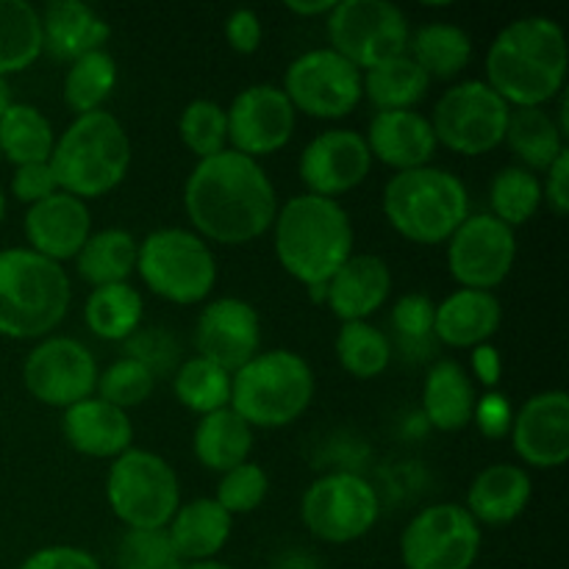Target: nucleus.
Instances as JSON below:
<instances>
[{
  "label": "nucleus",
  "mask_w": 569,
  "mask_h": 569,
  "mask_svg": "<svg viewBox=\"0 0 569 569\" xmlns=\"http://www.w3.org/2000/svg\"><path fill=\"white\" fill-rule=\"evenodd\" d=\"M183 211L206 242L248 244L272 228L278 194L259 161L226 148L192 167L183 183Z\"/></svg>",
  "instance_id": "1"
},
{
  "label": "nucleus",
  "mask_w": 569,
  "mask_h": 569,
  "mask_svg": "<svg viewBox=\"0 0 569 569\" xmlns=\"http://www.w3.org/2000/svg\"><path fill=\"white\" fill-rule=\"evenodd\" d=\"M565 28L542 14L511 20L487 50V83L511 106H545L565 92Z\"/></svg>",
  "instance_id": "2"
},
{
  "label": "nucleus",
  "mask_w": 569,
  "mask_h": 569,
  "mask_svg": "<svg viewBox=\"0 0 569 569\" xmlns=\"http://www.w3.org/2000/svg\"><path fill=\"white\" fill-rule=\"evenodd\" d=\"M276 256L303 287L328 283L353 256V222L339 200L295 194L278 209Z\"/></svg>",
  "instance_id": "3"
},
{
  "label": "nucleus",
  "mask_w": 569,
  "mask_h": 569,
  "mask_svg": "<svg viewBox=\"0 0 569 569\" xmlns=\"http://www.w3.org/2000/svg\"><path fill=\"white\" fill-rule=\"evenodd\" d=\"M48 164L59 192L87 203L114 192L126 181L131 167V139L111 111H89L76 117L64 133L56 137Z\"/></svg>",
  "instance_id": "4"
},
{
  "label": "nucleus",
  "mask_w": 569,
  "mask_h": 569,
  "mask_svg": "<svg viewBox=\"0 0 569 569\" xmlns=\"http://www.w3.org/2000/svg\"><path fill=\"white\" fill-rule=\"evenodd\" d=\"M72 303L70 276L31 248L0 250V337L44 339Z\"/></svg>",
  "instance_id": "5"
},
{
  "label": "nucleus",
  "mask_w": 569,
  "mask_h": 569,
  "mask_svg": "<svg viewBox=\"0 0 569 569\" xmlns=\"http://www.w3.org/2000/svg\"><path fill=\"white\" fill-rule=\"evenodd\" d=\"M383 217L415 244H442L470 217L465 181L442 167H417L395 172L383 187Z\"/></svg>",
  "instance_id": "6"
},
{
  "label": "nucleus",
  "mask_w": 569,
  "mask_h": 569,
  "mask_svg": "<svg viewBox=\"0 0 569 569\" xmlns=\"http://www.w3.org/2000/svg\"><path fill=\"white\" fill-rule=\"evenodd\" d=\"M315 400V372L295 350L256 353L231 376V409L250 428H287Z\"/></svg>",
  "instance_id": "7"
},
{
  "label": "nucleus",
  "mask_w": 569,
  "mask_h": 569,
  "mask_svg": "<svg viewBox=\"0 0 569 569\" xmlns=\"http://www.w3.org/2000/svg\"><path fill=\"white\" fill-rule=\"evenodd\" d=\"M106 500L128 531H164L181 506V483L170 461L131 448L111 461Z\"/></svg>",
  "instance_id": "8"
},
{
  "label": "nucleus",
  "mask_w": 569,
  "mask_h": 569,
  "mask_svg": "<svg viewBox=\"0 0 569 569\" xmlns=\"http://www.w3.org/2000/svg\"><path fill=\"white\" fill-rule=\"evenodd\" d=\"M137 272L153 295L192 306L214 289L217 259L209 242L189 228H159L139 242Z\"/></svg>",
  "instance_id": "9"
},
{
  "label": "nucleus",
  "mask_w": 569,
  "mask_h": 569,
  "mask_svg": "<svg viewBox=\"0 0 569 569\" xmlns=\"http://www.w3.org/2000/svg\"><path fill=\"white\" fill-rule=\"evenodd\" d=\"M328 42L356 70L392 61L409 50L411 26L400 6L389 0H342L326 17Z\"/></svg>",
  "instance_id": "10"
},
{
  "label": "nucleus",
  "mask_w": 569,
  "mask_h": 569,
  "mask_svg": "<svg viewBox=\"0 0 569 569\" xmlns=\"http://www.w3.org/2000/svg\"><path fill=\"white\" fill-rule=\"evenodd\" d=\"M381 517V500L372 483L353 470L326 472L309 483L300 500L306 531L328 545H350L367 537Z\"/></svg>",
  "instance_id": "11"
},
{
  "label": "nucleus",
  "mask_w": 569,
  "mask_h": 569,
  "mask_svg": "<svg viewBox=\"0 0 569 569\" xmlns=\"http://www.w3.org/2000/svg\"><path fill=\"white\" fill-rule=\"evenodd\" d=\"M511 106L487 81H461L445 89L428 117L437 144L461 156H483L506 139Z\"/></svg>",
  "instance_id": "12"
},
{
  "label": "nucleus",
  "mask_w": 569,
  "mask_h": 569,
  "mask_svg": "<svg viewBox=\"0 0 569 569\" xmlns=\"http://www.w3.org/2000/svg\"><path fill=\"white\" fill-rule=\"evenodd\" d=\"M481 526L459 503L422 509L400 533L406 569H472L481 556Z\"/></svg>",
  "instance_id": "13"
},
{
  "label": "nucleus",
  "mask_w": 569,
  "mask_h": 569,
  "mask_svg": "<svg viewBox=\"0 0 569 569\" xmlns=\"http://www.w3.org/2000/svg\"><path fill=\"white\" fill-rule=\"evenodd\" d=\"M283 94L295 111L317 120H342L365 98L361 70L331 48L306 50L287 67Z\"/></svg>",
  "instance_id": "14"
},
{
  "label": "nucleus",
  "mask_w": 569,
  "mask_h": 569,
  "mask_svg": "<svg viewBox=\"0 0 569 569\" xmlns=\"http://www.w3.org/2000/svg\"><path fill=\"white\" fill-rule=\"evenodd\" d=\"M98 376L100 370L92 350L72 337L39 339L22 365V383L28 395L50 409H70L92 398Z\"/></svg>",
  "instance_id": "15"
},
{
  "label": "nucleus",
  "mask_w": 569,
  "mask_h": 569,
  "mask_svg": "<svg viewBox=\"0 0 569 569\" xmlns=\"http://www.w3.org/2000/svg\"><path fill=\"white\" fill-rule=\"evenodd\" d=\"M517 261V233L492 214H470L448 239V270L461 289L492 292Z\"/></svg>",
  "instance_id": "16"
},
{
  "label": "nucleus",
  "mask_w": 569,
  "mask_h": 569,
  "mask_svg": "<svg viewBox=\"0 0 569 569\" xmlns=\"http://www.w3.org/2000/svg\"><path fill=\"white\" fill-rule=\"evenodd\" d=\"M226 117L231 150L256 161L287 148L298 122V111L276 83L244 87L226 109Z\"/></svg>",
  "instance_id": "17"
},
{
  "label": "nucleus",
  "mask_w": 569,
  "mask_h": 569,
  "mask_svg": "<svg viewBox=\"0 0 569 569\" xmlns=\"http://www.w3.org/2000/svg\"><path fill=\"white\" fill-rule=\"evenodd\" d=\"M298 170L309 194L337 200L339 194L353 192L372 170L365 133L350 131V128H331L326 133H317L303 148Z\"/></svg>",
  "instance_id": "18"
},
{
  "label": "nucleus",
  "mask_w": 569,
  "mask_h": 569,
  "mask_svg": "<svg viewBox=\"0 0 569 569\" xmlns=\"http://www.w3.org/2000/svg\"><path fill=\"white\" fill-rule=\"evenodd\" d=\"M259 311L242 298L211 300L194 322V350L200 359L222 367L231 376L259 353Z\"/></svg>",
  "instance_id": "19"
},
{
  "label": "nucleus",
  "mask_w": 569,
  "mask_h": 569,
  "mask_svg": "<svg viewBox=\"0 0 569 569\" xmlns=\"http://www.w3.org/2000/svg\"><path fill=\"white\" fill-rule=\"evenodd\" d=\"M515 453L533 470H556L569 459V395L548 389L526 400L511 422Z\"/></svg>",
  "instance_id": "20"
},
{
  "label": "nucleus",
  "mask_w": 569,
  "mask_h": 569,
  "mask_svg": "<svg viewBox=\"0 0 569 569\" xmlns=\"http://www.w3.org/2000/svg\"><path fill=\"white\" fill-rule=\"evenodd\" d=\"M26 239L33 253L44 259L70 261L92 233V214L81 198H72L67 192H53L50 198L28 206L26 211Z\"/></svg>",
  "instance_id": "21"
},
{
  "label": "nucleus",
  "mask_w": 569,
  "mask_h": 569,
  "mask_svg": "<svg viewBox=\"0 0 569 569\" xmlns=\"http://www.w3.org/2000/svg\"><path fill=\"white\" fill-rule=\"evenodd\" d=\"M372 159L392 167L395 172L431 164L437 153V137L428 117L420 111H376L365 137Z\"/></svg>",
  "instance_id": "22"
},
{
  "label": "nucleus",
  "mask_w": 569,
  "mask_h": 569,
  "mask_svg": "<svg viewBox=\"0 0 569 569\" xmlns=\"http://www.w3.org/2000/svg\"><path fill=\"white\" fill-rule=\"evenodd\" d=\"M392 295V270L376 253L350 256L326 283V303L342 322H361L376 315Z\"/></svg>",
  "instance_id": "23"
},
{
  "label": "nucleus",
  "mask_w": 569,
  "mask_h": 569,
  "mask_svg": "<svg viewBox=\"0 0 569 569\" xmlns=\"http://www.w3.org/2000/svg\"><path fill=\"white\" fill-rule=\"evenodd\" d=\"M61 431L67 445L87 459H111L131 450L133 426L128 411L109 406L100 398H87L64 409Z\"/></svg>",
  "instance_id": "24"
},
{
  "label": "nucleus",
  "mask_w": 569,
  "mask_h": 569,
  "mask_svg": "<svg viewBox=\"0 0 569 569\" xmlns=\"http://www.w3.org/2000/svg\"><path fill=\"white\" fill-rule=\"evenodd\" d=\"M503 322V306L498 295L481 289H456L437 306L433 337L456 350H472L487 345Z\"/></svg>",
  "instance_id": "25"
},
{
  "label": "nucleus",
  "mask_w": 569,
  "mask_h": 569,
  "mask_svg": "<svg viewBox=\"0 0 569 569\" xmlns=\"http://www.w3.org/2000/svg\"><path fill=\"white\" fill-rule=\"evenodd\" d=\"M39 20H42V53L70 64L92 50H103L111 37L106 17L81 0H53L39 11Z\"/></svg>",
  "instance_id": "26"
},
{
  "label": "nucleus",
  "mask_w": 569,
  "mask_h": 569,
  "mask_svg": "<svg viewBox=\"0 0 569 569\" xmlns=\"http://www.w3.org/2000/svg\"><path fill=\"white\" fill-rule=\"evenodd\" d=\"M533 483L522 467L489 465L472 478L467 506L478 526H509L531 503Z\"/></svg>",
  "instance_id": "27"
},
{
  "label": "nucleus",
  "mask_w": 569,
  "mask_h": 569,
  "mask_svg": "<svg viewBox=\"0 0 569 569\" xmlns=\"http://www.w3.org/2000/svg\"><path fill=\"white\" fill-rule=\"evenodd\" d=\"M233 531V517L214 498H198L178 506L176 517L167 526L172 550L183 565L211 561L228 545Z\"/></svg>",
  "instance_id": "28"
},
{
  "label": "nucleus",
  "mask_w": 569,
  "mask_h": 569,
  "mask_svg": "<svg viewBox=\"0 0 569 569\" xmlns=\"http://www.w3.org/2000/svg\"><path fill=\"white\" fill-rule=\"evenodd\" d=\"M478 392L470 372L453 359L433 361L422 383V411L437 431H465L472 422Z\"/></svg>",
  "instance_id": "29"
},
{
  "label": "nucleus",
  "mask_w": 569,
  "mask_h": 569,
  "mask_svg": "<svg viewBox=\"0 0 569 569\" xmlns=\"http://www.w3.org/2000/svg\"><path fill=\"white\" fill-rule=\"evenodd\" d=\"M194 459L211 472H228L244 465L253 450V428L228 406L200 417L192 433Z\"/></svg>",
  "instance_id": "30"
},
{
  "label": "nucleus",
  "mask_w": 569,
  "mask_h": 569,
  "mask_svg": "<svg viewBox=\"0 0 569 569\" xmlns=\"http://www.w3.org/2000/svg\"><path fill=\"white\" fill-rule=\"evenodd\" d=\"M139 242L126 228H103L98 233H89L83 248L78 250L76 272L89 287H109V283H128V278L137 272Z\"/></svg>",
  "instance_id": "31"
},
{
  "label": "nucleus",
  "mask_w": 569,
  "mask_h": 569,
  "mask_svg": "<svg viewBox=\"0 0 569 569\" xmlns=\"http://www.w3.org/2000/svg\"><path fill=\"white\" fill-rule=\"evenodd\" d=\"M511 153L522 161L520 167L531 172H545L561 150L567 148L565 137L559 133L553 114L545 106H522L511 109L509 126H506V139Z\"/></svg>",
  "instance_id": "32"
},
{
  "label": "nucleus",
  "mask_w": 569,
  "mask_h": 569,
  "mask_svg": "<svg viewBox=\"0 0 569 569\" xmlns=\"http://www.w3.org/2000/svg\"><path fill=\"white\" fill-rule=\"evenodd\" d=\"M406 53L422 67L428 78H456L472 61V39L453 22H426L409 39Z\"/></svg>",
  "instance_id": "33"
},
{
  "label": "nucleus",
  "mask_w": 569,
  "mask_h": 569,
  "mask_svg": "<svg viewBox=\"0 0 569 569\" xmlns=\"http://www.w3.org/2000/svg\"><path fill=\"white\" fill-rule=\"evenodd\" d=\"M144 300L131 283H109L89 292L83 303V322L103 342H126L137 328H142Z\"/></svg>",
  "instance_id": "34"
},
{
  "label": "nucleus",
  "mask_w": 569,
  "mask_h": 569,
  "mask_svg": "<svg viewBox=\"0 0 569 569\" xmlns=\"http://www.w3.org/2000/svg\"><path fill=\"white\" fill-rule=\"evenodd\" d=\"M365 98L378 111H409L428 94L431 78L409 53L361 72Z\"/></svg>",
  "instance_id": "35"
},
{
  "label": "nucleus",
  "mask_w": 569,
  "mask_h": 569,
  "mask_svg": "<svg viewBox=\"0 0 569 569\" xmlns=\"http://www.w3.org/2000/svg\"><path fill=\"white\" fill-rule=\"evenodd\" d=\"M56 131L48 117L31 103H11L0 117V156L14 167L50 161Z\"/></svg>",
  "instance_id": "36"
},
{
  "label": "nucleus",
  "mask_w": 569,
  "mask_h": 569,
  "mask_svg": "<svg viewBox=\"0 0 569 569\" xmlns=\"http://www.w3.org/2000/svg\"><path fill=\"white\" fill-rule=\"evenodd\" d=\"M42 56V20L28 0H0V78L22 72Z\"/></svg>",
  "instance_id": "37"
},
{
  "label": "nucleus",
  "mask_w": 569,
  "mask_h": 569,
  "mask_svg": "<svg viewBox=\"0 0 569 569\" xmlns=\"http://www.w3.org/2000/svg\"><path fill=\"white\" fill-rule=\"evenodd\" d=\"M117 87V61L109 50H92L70 64L64 76V103L76 117L103 109Z\"/></svg>",
  "instance_id": "38"
},
{
  "label": "nucleus",
  "mask_w": 569,
  "mask_h": 569,
  "mask_svg": "<svg viewBox=\"0 0 569 569\" xmlns=\"http://www.w3.org/2000/svg\"><path fill=\"white\" fill-rule=\"evenodd\" d=\"M172 392L183 409L206 417L231 406V372L192 356L172 372Z\"/></svg>",
  "instance_id": "39"
},
{
  "label": "nucleus",
  "mask_w": 569,
  "mask_h": 569,
  "mask_svg": "<svg viewBox=\"0 0 569 569\" xmlns=\"http://www.w3.org/2000/svg\"><path fill=\"white\" fill-rule=\"evenodd\" d=\"M337 359L345 372L359 381H370L387 372L392 361V342L381 328L361 322H342L337 337Z\"/></svg>",
  "instance_id": "40"
},
{
  "label": "nucleus",
  "mask_w": 569,
  "mask_h": 569,
  "mask_svg": "<svg viewBox=\"0 0 569 569\" xmlns=\"http://www.w3.org/2000/svg\"><path fill=\"white\" fill-rule=\"evenodd\" d=\"M489 206L503 226H526L542 206V181L526 167H503L489 187Z\"/></svg>",
  "instance_id": "41"
},
{
  "label": "nucleus",
  "mask_w": 569,
  "mask_h": 569,
  "mask_svg": "<svg viewBox=\"0 0 569 569\" xmlns=\"http://www.w3.org/2000/svg\"><path fill=\"white\" fill-rule=\"evenodd\" d=\"M178 133L187 150L200 159L222 153L228 148V117L220 103L209 98H198L181 111Z\"/></svg>",
  "instance_id": "42"
},
{
  "label": "nucleus",
  "mask_w": 569,
  "mask_h": 569,
  "mask_svg": "<svg viewBox=\"0 0 569 569\" xmlns=\"http://www.w3.org/2000/svg\"><path fill=\"white\" fill-rule=\"evenodd\" d=\"M98 398L109 406L128 411L133 406H142L153 395L156 378L133 359H117L98 376Z\"/></svg>",
  "instance_id": "43"
},
{
  "label": "nucleus",
  "mask_w": 569,
  "mask_h": 569,
  "mask_svg": "<svg viewBox=\"0 0 569 569\" xmlns=\"http://www.w3.org/2000/svg\"><path fill=\"white\" fill-rule=\"evenodd\" d=\"M267 492H270V476L264 472V467L256 461H244V465L222 472L214 500L228 515L237 517L259 509L267 500Z\"/></svg>",
  "instance_id": "44"
},
{
  "label": "nucleus",
  "mask_w": 569,
  "mask_h": 569,
  "mask_svg": "<svg viewBox=\"0 0 569 569\" xmlns=\"http://www.w3.org/2000/svg\"><path fill=\"white\" fill-rule=\"evenodd\" d=\"M126 359L139 361L159 381V378L178 370V365H181V345H178L176 333L167 331V328H137L126 339Z\"/></svg>",
  "instance_id": "45"
},
{
  "label": "nucleus",
  "mask_w": 569,
  "mask_h": 569,
  "mask_svg": "<svg viewBox=\"0 0 569 569\" xmlns=\"http://www.w3.org/2000/svg\"><path fill=\"white\" fill-rule=\"evenodd\" d=\"M120 569H187L164 531H128L117 553Z\"/></svg>",
  "instance_id": "46"
},
{
  "label": "nucleus",
  "mask_w": 569,
  "mask_h": 569,
  "mask_svg": "<svg viewBox=\"0 0 569 569\" xmlns=\"http://www.w3.org/2000/svg\"><path fill=\"white\" fill-rule=\"evenodd\" d=\"M433 315H437V303L428 295L409 292L403 298L395 300L392 306V328L400 337L406 348L411 345L428 342L433 337Z\"/></svg>",
  "instance_id": "47"
},
{
  "label": "nucleus",
  "mask_w": 569,
  "mask_h": 569,
  "mask_svg": "<svg viewBox=\"0 0 569 569\" xmlns=\"http://www.w3.org/2000/svg\"><path fill=\"white\" fill-rule=\"evenodd\" d=\"M472 422H476L478 431L487 439H506L511 433V422H515L511 400L503 392H498V389H492L483 398H478Z\"/></svg>",
  "instance_id": "48"
},
{
  "label": "nucleus",
  "mask_w": 569,
  "mask_h": 569,
  "mask_svg": "<svg viewBox=\"0 0 569 569\" xmlns=\"http://www.w3.org/2000/svg\"><path fill=\"white\" fill-rule=\"evenodd\" d=\"M20 569H100V561L76 545H50L33 550Z\"/></svg>",
  "instance_id": "49"
},
{
  "label": "nucleus",
  "mask_w": 569,
  "mask_h": 569,
  "mask_svg": "<svg viewBox=\"0 0 569 569\" xmlns=\"http://www.w3.org/2000/svg\"><path fill=\"white\" fill-rule=\"evenodd\" d=\"M53 192H59L56 187V178L50 172V164H22L14 167V178H11V194H14L20 203L33 206L39 200L50 198Z\"/></svg>",
  "instance_id": "50"
},
{
  "label": "nucleus",
  "mask_w": 569,
  "mask_h": 569,
  "mask_svg": "<svg viewBox=\"0 0 569 569\" xmlns=\"http://www.w3.org/2000/svg\"><path fill=\"white\" fill-rule=\"evenodd\" d=\"M261 17L253 9H233L226 20V39L233 53L250 56L261 48Z\"/></svg>",
  "instance_id": "51"
},
{
  "label": "nucleus",
  "mask_w": 569,
  "mask_h": 569,
  "mask_svg": "<svg viewBox=\"0 0 569 569\" xmlns=\"http://www.w3.org/2000/svg\"><path fill=\"white\" fill-rule=\"evenodd\" d=\"M545 172H548V181L542 183V200H548V206L559 217L569 214V148L561 150L559 159Z\"/></svg>",
  "instance_id": "52"
},
{
  "label": "nucleus",
  "mask_w": 569,
  "mask_h": 569,
  "mask_svg": "<svg viewBox=\"0 0 569 569\" xmlns=\"http://www.w3.org/2000/svg\"><path fill=\"white\" fill-rule=\"evenodd\" d=\"M472 376H476L489 392L498 387L500 376H503V359H500V350L495 348V345L487 342L472 348Z\"/></svg>",
  "instance_id": "53"
},
{
  "label": "nucleus",
  "mask_w": 569,
  "mask_h": 569,
  "mask_svg": "<svg viewBox=\"0 0 569 569\" xmlns=\"http://www.w3.org/2000/svg\"><path fill=\"white\" fill-rule=\"evenodd\" d=\"M333 9V0H289L287 11L298 17H328Z\"/></svg>",
  "instance_id": "54"
},
{
  "label": "nucleus",
  "mask_w": 569,
  "mask_h": 569,
  "mask_svg": "<svg viewBox=\"0 0 569 569\" xmlns=\"http://www.w3.org/2000/svg\"><path fill=\"white\" fill-rule=\"evenodd\" d=\"M556 126H559V133L561 137H569V98L565 92H561V98H559V122H556Z\"/></svg>",
  "instance_id": "55"
},
{
  "label": "nucleus",
  "mask_w": 569,
  "mask_h": 569,
  "mask_svg": "<svg viewBox=\"0 0 569 569\" xmlns=\"http://www.w3.org/2000/svg\"><path fill=\"white\" fill-rule=\"evenodd\" d=\"M11 103H14V94H11L9 81H6V78H0V117H3L6 111H9Z\"/></svg>",
  "instance_id": "56"
},
{
  "label": "nucleus",
  "mask_w": 569,
  "mask_h": 569,
  "mask_svg": "<svg viewBox=\"0 0 569 569\" xmlns=\"http://www.w3.org/2000/svg\"><path fill=\"white\" fill-rule=\"evenodd\" d=\"M187 569H237V567L222 565V561L211 559V561H198V565H187Z\"/></svg>",
  "instance_id": "57"
},
{
  "label": "nucleus",
  "mask_w": 569,
  "mask_h": 569,
  "mask_svg": "<svg viewBox=\"0 0 569 569\" xmlns=\"http://www.w3.org/2000/svg\"><path fill=\"white\" fill-rule=\"evenodd\" d=\"M309 295L315 303H326V283H317V287H309Z\"/></svg>",
  "instance_id": "58"
},
{
  "label": "nucleus",
  "mask_w": 569,
  "mask_h": 569,
  "mask_svg": "<svg viewBox=\"0 0 569 569\" xmlns=\"http://www.w3.org/2000/svg\"><path fill=\"white\" fill-rule=\"evenodd\" d=\"M3 217H6V194L3 189H0V222H3Z\"/></svg>",
  "instance_id": "59"
},
{
  "label": "nucleus",
  "mask_w": 569,
  "mask_h": 569,
  "mask_svg": "<svg viewBox=\"0 0 569 569\" xmlns=\"http://www.w3.org/2000/svg\"><path fill=\"white\" fill-rule=\"evenodd\" d=\"M0 161H3V156H0Z\"/></svg>",
  "instance_id": "60"
}]
</instances>
